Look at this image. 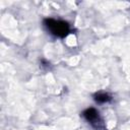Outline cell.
Returning <instances> with one entry per match:
<instances>
[{
  "label": "cell",
  "instance_id": "2",
  "mask_svg": "<svg viewBox=\"0 0 130 130\" xmlns=\"http://www.w3.org/2000/svg\"><path fill=\"white\" fill-rule=\"evenodd\" d=\"M83 117L91 124V125H93V126H95V127H100V124H101V119H100V115H99V113L96 112V110L95 109H93V108H89V109H87V110H85L84 112H83Z\"/></svg>",
  "mask_w": 130,
  "mask_h": 130
},
{
  "label": "cell",
  "instance_id": "3",
  "mask_svg": "<svg viewBox=\"0 0 130 130\" xmlns=\"http://www.w3.org/2000/svg\"><path fill=\"white\" fill-rule=\"evenodd\" d=\"M94 100L98 102V103H107L109 101H111V96L108 94V93H105V92H100L98 94H95L94 96Z\"/></svg>",
  "mask_w": 130,
  "mask_h": 130
},
{
  "label": "cell",
  "instance_id": "1",
  "mask_svg": "<svg viewBox=\"0 0 130 130\" xmlns=\"http://www.w3.org/2000/svg\"><path fill=\"white\" fill-rule=\"evenodd\" d=\"M45 25L48 29L57 37H65L69 32V25L67 22L62 20H56L53 18H47L45 20Z\"/></svg>",
  "mask_w": 130,
  "mask_h": 130
}]
</instances>
